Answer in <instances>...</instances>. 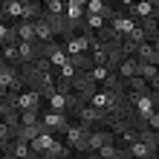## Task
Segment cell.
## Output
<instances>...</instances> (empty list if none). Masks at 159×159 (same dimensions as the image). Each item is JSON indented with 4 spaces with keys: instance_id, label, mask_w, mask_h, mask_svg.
Listing matches in <instances>:
<instances>
[{
    "instance_id": "obj_25",
    "label": "cell",
    "mask_w": 159,
    "mask_h": 159,
    "mask_svg": "<svg viewBox=\"0 0 159 159\" xmlns=\"http://www.w3.org/2000/svg\"><path fill=\"white\" fill-rule=\"evenodd\" d=\"M104 23H107V20H104L101 15H84V29H90V32H98Z\"/></svg>"
},
{
    "instance_id": "obj_2",
    "label": "cell",
    "mask_w": 159,
    "mask_h": 159,
    "mask_svg": "<svg viewBox=\"0 0 159 159\" xmlns=\"http://www.w3.org/2000/svg\"><path fill=\"white\" fill-rule=\"evenodd\" d=\"M87 130H90V127L78 125L75 119H72V125L64 130V142H67V145H70L78 156H84V153H87V145H84V142H87Z\"/></svg>"
},
{
    "instance_id": "obj_4",
    "label": "cell",
    "mask_w": 159,
    "mask_h": 159,
    "mask_svg": "<svg viewBox=\"0 0 159 159\" xmlns=\"http://www.w3.org/2000/svg\"><path fill=\"white\" fill-rule=\"evenodd\" d=\"M96 90H98V84L90 78V72H87V70H78L75 78H72V93H78L84 101H90V96H93Z\"/></svg>"
},
{
    "instance_id": "obj_31",
    "label": "cell",
    "mask_w": 159,
    "mask_h": 159,
    "mask_svg": "<svg viewBox=\"0 0 159 159\" xmlns=\"http://www.w3.org/2000/svg\"><path fill=\"white\" fill-rule=\"evenodd\" d=\"M0 58H3V41H0Z\"/></svg>"
},
{
    "instance_id": "obj_7",
    "label": "cell",
    "mask_w": 159,
    "mask_h": 159,
    "mask_svg": "<svg viewBox=\"0 0 159 159\" xmlns=\"http://www.w3.org/2000/svg\"><path fill=\"white\" fill-rule=\"evenodd\" d=\"M93 159H127V148L119 145L116 139H113V142H104V145H101L98 151L93 153Z\"/></svg>"
},
{
    "instance_id": "obj_26",
    "label": "cell",
    "mask_w": 159,
    "mask_h": 159,
    "mask_svg": "<svg viewBox=\"0 0 159 159\" xmlns=\"http://www.w3.org/2000/svg\"><path fill=\"white\" fill-rule=\"evenodd\" d=\"M75 72H78V70L72 67V61L67 58V61H64L58 70H55V75H58V78H67V81H72V78H75Z\"/></svg>"
},
{
    "instance_id": "obj_29",
    "label": "cell",
    "mask_w": 159,
    "mask_h": 159,
    "mask_svg": "<svg viewBox=\"0 0 159 159\" xmlns=\"http://www.w3.org/2000/svg\"><path fill=\"white\" fill-rule=\"evenodd\" d=\"M101 9H104V0H87L84 3V12L87 15H101Z\"/></svg>"
},
{
    "instance_id": "obj_13",
    "label": "cell",
    "mask_w": 159,
    "mask_h": 159,
    "mask_svg": "<svg viewBox=\"0 0 159 159\" xmlns=\"http://www.w3.org/2000/svg\"><path fill=\"white\" fill-rule=\"evenodd\" d=\"M64 49H67V55H72V52H90L87 32H78V35H72V38H67L64 41Z\"/></svg>"
},
{
    "instance_id": "obj_18",
    "label": "cell",
    "mask_w": 159,
    "mask_h": 159,
    "mask_svg": "<svg viewBox=\"0 0 159 159\" xmlns=\"http://www.w3.org/2000/svg\"><path fill=\"white\" fill-rule=\"evenodd\" d=\"M139 61H136V55H127V58H121L119 61V67H116V72L121 78H130V75H139Z\"/></svg>"
},
{
    "instance_id": "obj_5",
    "label": "cell",
    "mask_w": 159,
    "mask_h": 159,
    "mask_svg": "<svg viewBox=\"0 0 159 159\" xmlns=\"http://www.w3.org/2000/svg\"><path fill=\"white\" fill-rule=\"evenodd\" d=\"M0 156H3V159H38L35 151L29 148V142H20V139H12Z\"/></svg>"
},
{
    "instance_id": "obj_32",
    "label": "cell",
    "mask_w": 159,
    "mask_h": 159,
    "mask_svg": "<svg viewBox=\"0 0 159 159\" xmlns=\"http://www.w3.org/2000/svg\"><path fill=\"white\" fill-rule=\"evenodd\" d=\"M104 3H116V0H104Z\"/></svg>"
},
{
    "instance_id": "obj_19",
    "label": "cell",
    "mask_w": 159,
    "mask_h": 159,
    "mask_svg": "<svg viewBox=\"0 0 159 159\" xmlns=\"http://www.w3.org/2000/svg\"><path fill=\"white\" fill-rule=\"evenodd\" d=\"M15 32H17V41H35V23L26 17L15 20Z\"/></svg>"
},
{
    "instance_id": "obj_27",
    "label": "cell",
    "mask_w": 159,
    "mask_h": 159,
    "mask_svg": "<svg viewBox=\"0 0 159 159\" xmlns=\"http://www.w3.org/2000/svg\"><path fill=\"white\" fill-rule=\"evenodd\" d=\"M67 58H70V55H67V49H64V41H61V46H58V49H55V52L49 55V64H52V70H58V67H61V64L67 61Z\"/></svg>"
},
{
    "instance_id": "obj_14",
    "label": "cell",
    "mask_w": 159,
    "mask_h": 159,
    "mask_svg": "<svg viewBox=\"0 0 159 159\" xmlns=\"http://www.w3.org/2000/svg\"><path fill=\"white\" fill-rule=\"evenodd\" d=\"M136 23H139V20H133V17H130V15H125L121 9L116 12V17H113V20H110V26H113V29L121 35V38H125L130 29H136Z\"/></svg>"
},
{
    "instance_id": "obj_24",
    "label": "cell",
    "mask_w": 159,
    "mask_h": 159,
    "mask_svg": "<svg viewBox=\"0 0 159 159\" xmlns=\"http://www.w3.org/2000/svg\"><path fill=\"white\" fill-rule=\"evenodd\" d=\"M125 87H127V90H133V93H145V90H151V87L145 84L142 75H130V78H125Z\"/></svg>"
},
{
    "instance_id": "obj_16",
    "label": "cell",
    "mask_w": 159,
    "mask_h": 159,
    "mask_svg": "<svg viewBox=\"0 0 159 159\" xmlns=\"http://www.w3.org/2000/svg\"><path fill=\"white\" fill-rule=\"evenodd\" d=\"M17 55H20V64H32L38 55V41H17Z\"/></svg>"
},
{
    "instance_id": "obj_23",
    "label": "cell",
    "mask_w": 159,
    "mask_h": 159,
    "mask_svg": "<svg viewBox=\"0 0 159 159\" xmlns=\"http://www.w3.org/2000/svg\"><path fill=\"white\" fill-rule=\"evenodd\" d=\"M12 139H15V130H12V127H9V125H6V121H3V119H0V153H3V151H6V145H9V142H12Z\"/></svg>"
},
{
    "instance_id": "obj_30",
    "label": "cell",
    "mask_w": 159,
    "mask_h": 159,
    "mask_svg": "<svg viewBox=\"0 0 159 159\" xmlns=\"http://www.w3.org/2000/svg\"><path fill=\"white\" fill-rule=\"evenodd\" d=\"M130 3H133V0H116V6H119V9H125V6H130Z\"/></svg>"
},
{
    "instance_id": "obj_22",
    "label": "cell",
    "mask_w": 159,
    "mask_h": 159,
    "mask_svg": "<svg viewBox=\"0 0 159 159\" xmlns=\"http://www.w3.org/2000/svg\"><path fill=\"white\" fill-rule=\"evenodd\" d=\"M3 61L15 64V67H20V55H17V41H12V43H3Z\"/></svg>"
},
{
    "instance_id": "obj_15",
    "label": "cell",
    "mask_w": 159,
    "mask_h": 159,
    "mask_svg": "<svg viewBox=\"0 0 159 159\" xmlns=\"http://www.w3.org/2000/svg\"><path fill=\"white\" fill-rule=\"evenodd\" d=\"M52 142H55V133H52V130H41V133L29 142V148L35 151V156L41 159V156H43V151H46V148H49Z\"/></svg>"
},
{
    "instance_id": "obj_8",
    "label": "cell",
    "mask_w": 159,
    "mask_h": 159,
    "mask_svg": "<svg viewBox=\"0 0 159 159\" xmlns=\"http://www.w3.org/2000/svg\"><path fill=\"white\" fill-rule=\"evenodd\" d=\"M121 12H125V15H130L133 20H142V17H148V15H159V9H156V6H151L148 0H133V3H130V6H125Z\"/></svg>"
},
{
    "instance_id": "obj_12",
    "label": "cell",
    "mask_w": 159,
    "mask_h": 159,
    "mask_svg": "<svg viewBox=\"0 0 159 159\" xmlns=\"http://www.w3.org/2000/svg\"><path fill=\"white\" fill-rule=\"evenodd\" d=\"M125 148H127V159H153L156 156V151L148 148L142 139H133V142H127Z\"/></svg>"
},
{
    "instance_id": "obj_9",
    "label": "cell",
    "mask_w": 159,
    "mask_h": 159,
    "mask_svg": "<svg viewBox=\"0 0 159 159\" xmlns=\"http://www.w3.org/2000/svg\"><path fill=\"white\" fill-rule=\"evenodd\" d=\"M72 153H75V151H72V148H70L67 142H64L61 136H55V142H52V145L43 151V156H41V159H70Z\"/></svg>"
},
{
    "instance_id": "obj_28",
    "label": "cell",
    "mask_w": 159,
    "mask_h": 159,
    "mask_svg": "<svg viewBox=\"0 0 159 159\" xmlns=\"http://www.w3.org/2000/svg\"><path fill=\"white\" fill-rule=\"evenodd\" d=\"M41 110H20V125H38Z\"/></svg>"
},
{
    "instance_id": "obj_17",
    "label": "cell",
    "mask_w": 159,
    "mask_h": 159,
    "mask_svg": "<svg viewBox=\"0 0 159 159\" xmlns=\"http://www.w3.org/2000/svg\"><path fill=\"white\" fill-rule=\"evenodd\" d=\"M35 41H52L55 38V32H52V26H49V20H46V17H35Z\"/></svg>"
},
{
    "instance_id": "obj_21",
    "label": "cell",
    "mask_w": 159,
    "mask_h": 159,
    "mask_svg": "<svg viewBox=\"0 0 159 159\" xmlns=\"http://www.w3.org/2000/svg\"><path fill=\"white\" fill-rule=\"evenodd\" d=\"M70 61H72V67H75V70H90V67H93L90 52H72V55H70Z\"/></svg>"
},
{
    "instance_id": "obj_1",
    "label": "cell",
    "mask_w": 159,
    "mask_h": 159,
    "mask_svg": "<svg viewBox=\"0 0 159 159\" xmlns=\"http://www.w3.org/2000/svg\"><path fill=\"white\" fill-rule=\"evenodd\" d=\"M41 125H43V130H52L55 136H64V130L72 125V116L67 110H49L43 104L41 107Z\"/></svg>"
},
{
    "instance_id": "obj_6",
    "label": "cell",
    "mask_w": 159,
    "mask_h": 159,
    "mask_svg": "<svg viewBox=\"0 0 159 159\" xmlns=\"http://www.w3.org/2000/svg\"><path fill=\"white\" fill-rule=\"evenodd\" d=\"M43 104L46 101L41 98V93L32 90V87H23L20 93H17V110H41Z\"/></svg>"
},
{
    "instance_id": "obj_10",
    "label": "cell",
    "mask_w": 159,
    "mask_h": 159,
    "mask_svg": "<svg viewBox=\"0 0 159 159\" xmlns=\"http://www.w3.org/2000/svg\"><path fill=\"white\" fill-rule=\"evenodd\" d=\"M136 61H145V64H159V46L151 43V41H142V43H136Z\"/></svg>"
},
{
    "instance_id": "obj_20",
    "label": "cell",
    "mask_w": 159,
    "mask_h": 159,
    "mask_svg": "<svg viewBox=\"0 0 159 159\" xmlns=\"http://www.w3.org/2000/svg\"><path fill=\"white\" fill-rule=\"evenodd\" d=\"M41 12H43V3H41V0H23V17H26V20L41 17Z\"/></svg>"
},
{
    "instance_id": "obj_3",
    "label": "cell",
    "mask_w": 159,
    "mask_h": 159,
    "mask_svg": "<svg viewBox=\"0 0 159 159\" xmlns=\"http://www.w3.org/2000/svg\"><path fill=\"white\" fill-rule=\"evenodd\" d=\"M0 87L12 90V93H20L23 90V78H20V70L15 67V64H9L0 58Z\"/></svg>"
},
{
    "instance_id": "obj_11",
    "label": "cell",
    "mask_w": 159,
    "mask_h": 159,
    "mask_svg": "<svg viewBox=\"0 0 159 159\" xmlns=\"http://www.w3.org/2000/svg\"><path fill=\"white\" fill-rule=\"evenodd\" d=\"M136 72L145 78V84H148L151 90L159 93V64H145V61H139V70H136Z\"/></svg>"
}]
</instances>
